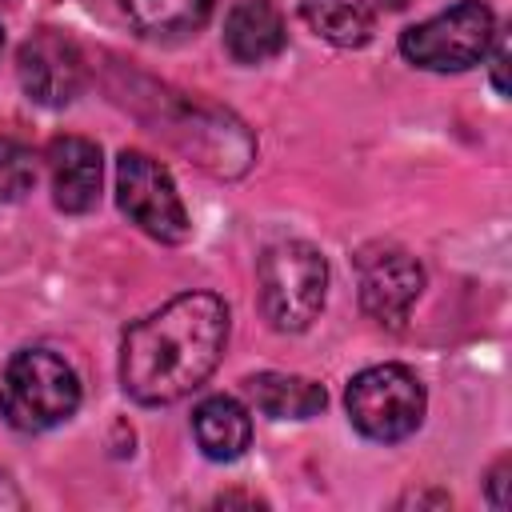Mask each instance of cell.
<instances>
[{"label": "cell", "mask_w": 512, "mask_h": 512, "mask_svg": "<svg viewBox=\"0 0 512 512\" xmlns=\"http://www.w3.org/2000/svg\"><path fill=\"white\" fill-rule=\"evenodd\" d=\"M156 96H144L152 108H136L148 124H156L160 136H168L188 160H196L200 168L216 172V176H240L248 172L252 156H256V144H252V132L224 108L216 104H204V100H192L184 92H168V88H156Z\"/></svg>", "instance_id": "2"}, {"label": "cell", "mask_w": 512, "mask_h": 512, "mask_svg": "<svg viewBox=\"0 0 512 512\" xmlns=\"http://www.w3.org/2000/svg\"><path fill=\"white\" fill-rule=\"evenodd\" d=\"M116 204L120 212L160 244H184L192 236V220L184 200L160 160L148 152L124 148L116 160Z\"/></svg>", "instance_id": "7"}, {"label": "cell", "mask_w": 512, "mask_h": 512, "mask_svg": "<svg viewBox=\"0 0 512 512\" xmlns=\"http://www.w3.org/2000/svg\"><path fill=\"white\" fill-rule=\"evenodd\" d=\"M224 344L228 304L216 292H180L128 328L120 384L136 404H176L216 372Z\"/></svg>", "instance_id": "1"}, {"label": "cell", "mask_w": 512, "mask_h": 512, "mask_svg": "<svg viewBox=\"0 0 512 512\" xmlns=\"http://www.w3.org/2000/svg\"><path fill=\"white\" fill-rule=\"evenodd\" d=\"M256 288L260 312L276 332H304L324 308L328 264L320 248L304 240H280L264 248L256 264Z\"/></svg>", "instance_id": "4"}, {"label": "cell", "mask_w": 512, "mask_h": 512, "mask_svg": "<svg viewBox=\"0 0 512 512\" xmlns=\"http://www.w3.org/2000/svg\"><path fill=\"white\" fill-rule=\"evenodd\" d=\"M196 444L208 460H236L252 444V420L240 400L232 396H208L192 412Z\"/></svg>", "instance_id": "12"}, {"label": "cell", "mask_w": 512, "mask_h": 512, "mask_svg": "<svg viewBox=\"0 0 512 512\" xmlns=\"http://www.w3.org/2000/svg\"><path fill=\"white\" fill-rule=\"evenodd\" d=\"M508 40L500 36L496 40V52H492V84H496V92H508Z\"/></svg>", "instance_id": "18"}, {"label": "cell", "mask_w": 512, "mask_h": 512, "mask_svg": "<svg viewBox=\"0 0 512 512\" xmlns=\"http://www.w3.org/2000/svg\"><path fill=\"white\" fill-rule=\"evenodd\" d=\"M244 392L272 420H308V416L324 412V404H328V392L316 380H308V376H284V372L248 376L244 380Z\"/></svg>", "instance_id": "13"}, {"label": "cell", "mask_w": 512, "mask_h": 512, "mask_svg": "<svg viewBox=\"0 0 512 512\" xmlns=\"http://www.w3.org/2000/svg\"><path fill=\"white\" fill-rule=\"evenodd\" d=\"M0 52H4V28H0Z\"/></svg>", "instance_id": "21"}, {"label": "cell", "mask_w": 512, "mask_h": 512, "mask_svg": "<svg viewBox=\"0 0 512 512\" xmlns=\"http://www.w3.org/2000/svg\"><path fill=\"white\" fill-rule=\"evenodd\" d=\"M0 508H24V496H20V488L0 472Z\"/></svg>", "instance_id": "19"}, {"label": "cell", "mask_w": 512, "mask_h": 512, "mask_svg": "<svg viewBox=\"0 0 512 512\" xmlns=\"http://www.w3.org/2000/svg\"><path fill=\"white\" fill-rule=\"evenodd\" d=\"M16 76H20V88L28 92V100H36L44 108H64L80 96V88L88 80V64L72 36L44 28L20 44Z\"/></svg>", "instance_id": "8"}, {"label": "cell", "mask_w": 512, "mask_h": 512, "mask_svg": "<svg viewBox=\"0 0 512 512\" xmlns=\"http://www.w3.org/2000/svg\"><path fill=\"white\" fill-rule=\"evenodd\" d=\"M300 16L336 48H364L376 32V16L364 0H300Z\"/></svg>", "instance_id": "15"}, {"label": "cell", "mask_w": 512, "mask_h": 512, "mask_svg": "<svg viewBox=\"0 0 512 512\" xmlns=\"http://www.w3.org/2000/svg\"><path fill=\"white\" fill-rule=\"evenodd\" d=\"M496 40V16L480 0L452 4L448 12L400 32V52L408 64L428 72H464L488 56Z\"/></svg>", "instance_id": "6"}, {"label": "cell", "mask_w": 512, "mask_h": 512, "mask_svg": "<svg viewBox=\"0 0 512 512\" xmlns=\"http://www.w3.org/2000/svg\"><path fill=\"white\" fill-rule=\"evenodd\" d=\"M400 504H436V508H444V504H448V496H444V492H420V496L412 492V496H404Z\"/></svg>", "instance_id": "20"}, {"label": "cell", "mask_w": 512, "mask_h": 512, "mask_svg": "<svg viewBox=\"0 0 512 512\" xmlns=\"http://www.w3.org/2000/svg\"><path fill=\"white\" fill-rule=\"evenodd\" d=\"M80 408V380L52 348H20L0 384V412L20 432H48Z\"/></svg>", "instance_id": "3"}, {"label": "cell", "mask_w": 512, "mask_h": 512, "mask_svg": "<svg viewBox=\"0 0 512 512\" xmlns=\"http://www.w3.org/2000/svg\"><path fill=\"white\" fill-rule=\"evenodd\" d=\"M32 184H36V160H32V152L20 140L0 136V204L20 200Z\"/></svg>", "instance_id": "16"}, {"label": "cell", "mask_w": 512, "mask_h": 512, "mask_svg": "<svg viewBox=\"0 0 512 512\" xmlns=\"http://www.w3.org/2000/svg\"><path fill=\"white\" fill-rule=\"evenodd\" d=\"M344 404H348V420L356 432H364L368 440L392 444V440H404L420 428L428 396H424V384L412 368L372 364L348 380Z\"/></svg>", "instance_id": "5"}, {"label": "cell", "mask_w": 512, "mask_h": 512, "mask_svg": "<svg viewBox=\"0 0 512 512\" xmlns=\"http://www.w3.org/2000/svg\"><path fill=\"white\" fill-rule=\"evenodd\" d=\"M508 456H500L496 464H492V472H488V504L492 508H508V496H504V488H508Z\"/></svg>", "instance_id": "17"}, {"label": "cell", "mask_w": 512, "mask_h": 512, "mask_svg": "<svg viewBox=\"0 0 512 512\" xmlns=\"http://www.w3.org/2000/svg\"><path fill=\"white\" fill-rule=\"evenodd\" d=\"M128 24L152 40H180L208 24L212 0H120Z\"/></svg>", "instance_id": "14"}, {"label": "cell", "mask_w": 512, "mask_h": 512, "mask_svg": "<svg viewBox=\"0 0 512 512\" xmlns=\"http://www.w3.org/2000/svg\"><path fill=\"white\" fill-rule=\"evenodd\" d=\"M48 172H52V200L60 212H92L100 200V148L84 136H56L48 144Z\"/></svg>", "instance_id": "10"}, {"label": "cell", "mask_w": 512, "mask_h": 512, "mask_svg": "<svg viewBox=\"0 0 512 512\" xmlns=\"http://www.w3.org/2000/svg\"><path fill=\"white\" fill-rule=\"evenodd\" d=\"M420 288H424V268L400 248H384V252L360 260V308L376 324L400 328L408 320Z\"/></svg>", "instance_id": "9"}, {"label": "cell", "mask_w": 512, "mask_h": 512, "mask_svg": "<svg viewBox=\"0 0 512 512\" xmlns=\"http://www.w3.org/2000/svg\"><path fill=\"white\" fill-rule=\"evenodd\" d=\"M288 28L272 0H236L224 16V48L236 64H264L284 52Z\"/></svg>", "instance_id": "11"}]
</instances>
